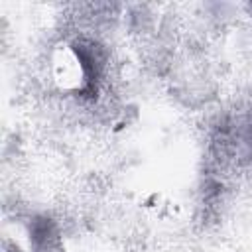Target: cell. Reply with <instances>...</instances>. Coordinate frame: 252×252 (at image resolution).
Segmentation results:
<instances>
[{"label":"cell","mask_w":252,"mask_h":252,"mask_svg":"<svg viewBox=\"0 0 252 252\" xmlns=\"http://www.w3.org/2000/svg\"><path fill=\"white\" fill-rule=\"evenodd\" d=\"M71 51L79 61V69H81V96L87 98H96L104 71H106V61H108V53L106 49L89 37H79L71 43Z\"/></svg>","instance_id":"obj_1"},{"label":"cell","mask_w":252,"mask_h":252,"mask_svg":"<svg viewBox=\"0 0 252 252\" xmlns=\"http://www.w3.org/2000/svg\"><path fill=\"white\" fill-rule=\"evenodd\" d=\"M224 152L246 159H252V112L230 118L219 128L215 140Z\"/></svg>","instance_id":"obj_2"},{"label":"cell","mask_w":252,"mask_h":252,"mask_svg":"<svg viewBox=\"0 0 252 252\" xmlns=\"http://www.w3.org/2000/svg\"><path fill=\"white\" fill-rule=\"evenodd\" d=\"M32 252H65L59 224L45 215H37L28 226Z\"/></svg>","instance_id":"obj_3"},{"label":"cell","mask_w":252,"mask_h":252,"mask_svg":"<svg viewBox=\"0 0 252 252\" xmlns=\"http://www.w3.org/2000/svg\"><path fill=\"white\" fill-rule=\"evenodd\" d=\"M248 8H250V12H252V4H250V6H248Z\"/></svg>","instance_id":"obj_4"}]
</instances>
